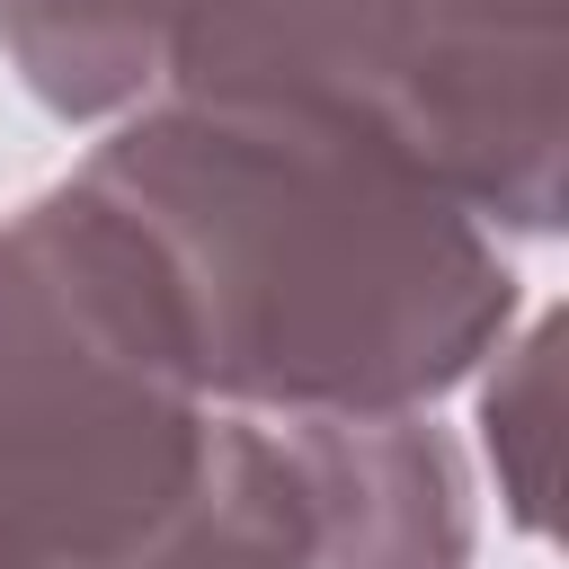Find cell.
Segmentation results:
<instances>
[{
    "label": "cell",
    "mask_w": 569,
    "mask_h": 569,
    "mask_svg": "<svg viewBox=\"0 0 569 569\" xmlns=\"http://www.w3.org/2000/svg\"><path fill=\"white\" fill-rule=\"evenodd\" d=\"M516 391L525 400H507L498 382H489V453H498V480H507V507H516V525H542V480H551V462H542V445H551V320L516 347Z\"/></svg>",
    "instance_id": "obj_6"
},
{
    "label": "cell",
    "mask_w": 569,
    "mask_h": 569,
    "mask_svg": "<svg viewBox=\"0 0 569 569\" xmlns=\"http://www.w3.org/2000/svg\"><path fill=\"white\" fill-rule=\"evenodd\" d=\"M365 116L480 222H560V0H365Z\"/></svg>",
    "instance_id": "obj_3"
},
{
    "label": "cell",
    "mask_w": 569,
    "mask_h": 569,
    "mask_svg": "<svg viewBox=\"0 0 569 569\" xmlns=\"http://www.w3.org/2000/svg\"><path fill=\"white\" fill-rule=\"evenodd\" d=\"M187 0H0V53L53 116H107L169 80Z\"/></svg>",
    "instance_id": "obj_5"
},
{
    "label": "cell",
    "mask_w": 569,
    "mask_h": 569,
    "mask_svg": "<svg viewBox=\"0 0 569 569\" xmlns=\"http://www.w3.org/2000/svg\"><path fill=\"white\" fill-rule=\"evenodd\" d=\"M302 462L320 569H462L471 480L418 409H276Z\"/></svg>",
    "instance_id": "obj_4"
},
{
    "label": "cell",
    "mask_w": 569,
    "mask_h": 569,
    "mask_svg": "<svg viewBox=\"0 0 569 569\" xmlns=\"http://www.w3.org/2000/svg\"><path fill=\"white\" fill-rule=\"evenodd\" d=\"M80 187L142 231L204 400L231 409H418L516 311L489 222L329 107L169 98L98 142Z\"/></svg>",
    "instance_id": "obj_1"
},
{
    "label": "cell",
    "mask_w": 569,
    "mask_h": 569,
    "mask_svg": "<svg viewBox=\"0 0 569 569\" xmlns=\"http://www.w3.org/2000/svg\"><path fill=\"white\" fill-rule=\"evenodd\" d=\"M213 462L142 231L80 178L0 222V569H178Z\"/></svg>",
    "instance_id": "obj_2"
}]
</instances>
